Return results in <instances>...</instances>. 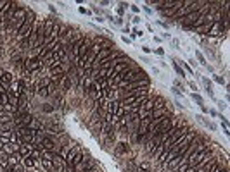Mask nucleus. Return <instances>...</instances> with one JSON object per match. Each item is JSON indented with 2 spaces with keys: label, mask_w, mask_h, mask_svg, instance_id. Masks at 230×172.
Here are the masks:
<instances>
[{
  "label": "nucleus",
  "mask_w": 230,
  "mask_h": 172,
  "mask_svg": "<svg viewBox=\"0 0 230 172\" xmlns=\"http://www.w3.org/2000/svg\"><path fill=\"white\" fill-rule=\"evenodd\" d=\"M149 84H151V79L149 78H144V79H137V81H132V83H128L125 86V91H133V90H142V88H149ZM121 90V88H120Z\"/></svg>",
  "instance_id": "f257e3e1"
},
{
  "label": "nucleus",
  "mask_w": 230,
  "mask_h": 172,
  "mask_svg": "<svg viewBox=\"0 0 230 172\" xmlns=\"http://www.w3.org/2000/svg\"><path fill=\"white\" fill-rule=\"evenodd\" d=\"M42 67H43V64H42L40 60L36 59V57H33V59H28V60H24V69H26V72L40 71Z\"/></svg>",
  "instance_id": "f03ea898"
},
{
  "label": "nucleus",
  "mask_w": 230,
  "mask_h": 172,
  "mask_svg": "<svg viewBox=\"0 0 230 172\" xmlns=\"http://www.w3.org/2000/svg\"><path fill=\"white\" fill-rule=\"evenodd\" d=\"M222 35H227V31L223 29L222 23H213V24H211L210 31H208V36H213V38H216V36H222Z\"/></svg>",
  "instance_id": "7ed1b4c3"
},
{
  "label": "nucleus",
  "mask_w": 230,
  "mask_h": 172,
  "mask_svg": "<svg viewBox=\"0 0 230 172\" xmlns=\"http://www.w3.org/2000/svg\"><path fill=\"white\" fill-rule=\"evenodd\" d=\"M52 164H54V169H56L57 172H64V169L68 167L66 160H64V158H62V157L59 155V153H56V157L52 158Z\"/></svg>",
  "instance_id": "20e7f679"
},
{
  "label": "nucleus",
  "mask_w": 230,
  "mask_h": 172,
  "mask_svg": "<svg viewBox=\"0 0 230 172\" xmlns=\"http://www.w3.org/2000/svg\"><path fill=\"white\" fill-rule=\"evenodd\" d=\"M35 150V145H29V143H24V145H21L19 146V155L21 157H28V155H31V152Z\"/></svg>",
  "instance_id": "39448f33"
},
{
  "label": "nucleus",
  "mask_w": 230,
  "mask_h": 172,
  "mask_svg": "<svg viewBox=\"0 0 230 172\" xmlns=\"http://www.w3.org/2000/svg\"><path fill=\"white\" fill-rule=\"evenodd\" d=\"M17 150H19V146L14 143H5L4 145V148H2V152L5 153V155H12V153H16Z\"/></svg>",
  "instance_id": "423d86ee"
},
{
  "label": "nucleus",
  "mask_w": 230,
  "mask_h": 172,
  "mask_svg": "<svg viewBox=\"0 0 230 172\" xmlns=\"http://www.w3.org/2000/svg\"><path fill=\"white\" fill-rule=\"evenodd\" d=\"M166 103H168V102H166L163 96L156 95V98H154V107H152V110H156V108H165Z\"/></svg>",
  "instance_id": "0eeeda50"
},
{
  "label": "nucleus",
  "mask_w": 230,
  "mask_h": 172,
  "mask_svg": "<svg viewBox=\"0 0 230 172\" xmlns=\"http://www.w3.org/2000/svg\"><path fill=\"white\" fill-rule=\"evenodd\" d=\"M40 164H42V167H43L45 170H48V172H54V170H56V169H54L52 160H47V158H40Z\"/></svg>",
  "instance_id": "6e6552de"
},
{
  "label": "nucleus",
  "mask_w": 230,
  "mask_h": 172,
  "mask_svg": "<svg viewBox=\"0 0 230 172\" xmlns=\"http://www.w3.org/2000/svg\"><path fill=\"white\" fill-rule=\"evenodd\" d=\"M169 110L168 108H156V110H152V119H156V117H163V115H168Z\"/></svg>",
  "instance_id": "1a4fd4ad"
},
{
  "label": "nucleus",
  "mask_w": 230,
  "mask_h": 172,
  "mask_svg": "<svg viewBox=\"0 0 230 172\" xmlns=\"http://www.w3.org/2000/svg\"><path fill=\"white\" fill-rule=\"evenodd\" d=\"M59 29H61V23H56L54 24V28H52V31H50V35H47V36L57 40V38H59Z\"/></svg>",
  "instance_id": "9d476101"
},
{
  "label": "nucleus",
  "mask_w": 230,
  "mask_h": 172,
  "mask_svg": "<svg viewBox=\"0 0 230 172\" xmlns=\"http://www.w3.org/2000/svg\"><path fill=\"white\" fill-rule=\"evenodd\" d=\"M35 164H36V160H33V158H31V157H23V165H24V167H29V169H31V167H35Z\"/></svg>",
  "instance_id": "9b49d317"
},
{
  "label": "nucleus",
  "mask_w": 230,
  "mask_h": 172,
  "mask_svg": "<svg viewBox=\"0 0 230 172\" xmlns=\"http://www.w3.org/2000/svg\"><path fill=\"white\" fill-rule=\"evenodd\" d=\"M210 28H211V24H202V26H199V28H194V31L201 33V35H208Z\"/></svg>",
  "instance_id": "f8f14e48"
},
{
  "label": "nucleus",
  "mask_w": 230,
  "mask_h": 172,
  "mask_svg": "<svg viewBox=\"0 0 230 172\" xmlns=\"http://www.w3.org/2000/svg\"><path fill=\"white\" fill-rule=\"evenodd\" d=\"M42 152V158H47V160H52L56 157V152H50V150H40Z\"/></svg>",
  "instance_id": "ddd939ff"
},
{
  "label": "nucleus",
  "mask_w": 230,
  "mask_h": 172,
  "mask_svg": "<svg viewBox=\"0 0 230 172\" xmlns=\"http://www.w3.org/2000/svg\"><path fill=\"white\" fill-rule=\"evenodd\" d=\"M9 103V95L7 93H0V105L4 107V105Z\"/></svg>",
  "instance_id": "4468645a"
},
{
  "label": "nucleus",
  "mask_w": 230,
  "mask_h": 172,
  "mask_svg": "<svg viewBox=\"0 0 230 172\" xmlns=\"http://www.w3.org/2000/svg\"><path fill=\"white\" fill-rule=\"evenodd\" d=\"M173 67H175V71H177V74H178V76L185 78V71H183V69H182L180 65H178V64H175V62H173Z\"/></svg>",
  "instance_id": "2eb2a0df"
},
{
  "label": "nucleus",
  "mask_w": 230,
  "mask_h": 172,
  "mask_svg": "<svg viewBox=\"0 0 230 172\" xmlns=\"http://www.w3.org/2000/svg\"><path fill=\"white\" fill-rule=\"evenodd\" d=\"M118 153H123V152H128V145L126 143H120V146L116 148Z\"/></svg>",
  "instance_id": "dca6fc26"
},
{
  "label": "nucleus",
  "mask_w": 230,
  "mask_h": 172,
  "mask_svg": "<svg viewBox=\"0 0 230 172\" xmlns=\"http://www.w3.org/2000/svg\"><path fill=\"white\" fill-rule=\"evenodd\" d=\"M7 91H9V84L0 79V93H7Z\"/></svg>",
  "instance_id": "f3484780"
},
{
  "label": "nucleus",
  "mask_w": 230,
  "mask_h": 172,
  "mask_svg": "<svg viewBox=\"0 0 230 172\" xmlns=\"http://www.w3.org/2000/svg\"><path fill=\"white\" fill-rule=\"evenodd\" d=\"M196 57H197V60L201 62L202 65H206V59H204V55H202V53L199 52V50H196Z\"/></svg>",
  "instance_id": "a211bd4d"
},
{
  "label": "nucleus",
  "mask_w": 230,
  "mask_h": 172,
  "mask_svg": "<svg viewBox=\"0 0 230 172\" xmlns=\"http://www.w3.org/2000/svg\"><path fill=\"white\" fill-rule=\"evenodd\" d=\"M192 98L197 102V105H204V103H202V96H201V95H197V93H192Z\"/></svg>",
  "instance_id": "6ab92c4d"
},
{
  "label": "nucleus",
  "mask_w": 230,
  "mask_h": 172,
  "mask_svg": "<svg viewBox=\"0 0 230 172\" xmlns=\"http://www.w3.org/2000/svg\"><path fill=\"white\" fill-rule=\"evenodd\" d=\"M214 81H216L218 84H225V79H223V78H220V76H214Z\"/></svg>",
  "instance_id": "aec40b11"
},
{
  "label": "nucleus",
  "mask_w": 230,
  "mask_h": 172,
  "mask_svg": "<svg viewBox=\"0 0 230 172\" xmlns=\"http://www.w3.org/2000/svg\"><path fill=\"white\" fill-rule=\"evenodd\" d=\"M128 7H132L133 12H138V10H140V7H137V5H128Z\"/></svg>",
  "instance_id": "412c9836"
},
{
  "label": "nucleus",
  "mask_w": 230,
  "mask_h": 172,
  "mask_svg": "<svg viewBox=\"0 0 230 172\" xmlns=\"http://www.w3.org/2000/svg\"><path fill=\"white\" fill-rule=\"evenodd\" d=\"M156 53H157V55H163V53H165V50H163V48H156Z\"/></svg>",
  "instance_id": "4be33fe9"
},
{
  "label": "nucleus",
  "mask_w": 230,
  "mask_h": 172,
  "mask_svg": "<svg viewBox=\"0 0 230 172\" xmlns=\"http://www.w3.org/2000/svg\"><path fill=\"white\" fill-rule=\"evenodd\" d=\"M142 52H144V53H149L151 48H149V47H142Z\"/></svg>",
  "instance_id": "5701e85b"
},
{
  "label": "nucleus",
  "mask_w": 230,
  "mask_h": 172,
  "mask_svg": "<svg viewBox=\"0 0 230 172\" xmlns=\"http://www.w3.org/2000/svg\"><path fill=\"white\" fill-rule=\"evenodd\" d=\"M0 43H2V36H0Z\"/></svg>",
  "instance_id": "b1692460"
}]
</instances>
